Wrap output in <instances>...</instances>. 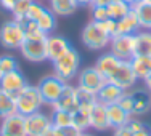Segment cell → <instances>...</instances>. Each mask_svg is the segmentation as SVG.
<instances>
[{"instance_id": "1", "label": "cell", "mask_w": 151, "mask_h": 136, "mask_svg": "<svg viewBox=\"0 0 151 136\" xmlns=\"http://www.w3.org/2000/svg\"><path fill=\"white\" fill-rule=\"evenodd\" d=\"M79 70H81V55L76 48H71L60 59L53 63V72L64 83H69L71 80H74Z\"/></svg>"}, {"instance_id": "2", "label": "cell", "mask_w": 151, "mask_h": 136, "mask_svg": "<svg viewBox=\"0 0 151 136\" xmlns=\"http://www.w3.org/2000/svg\"><path fill=\"white\" fill-rule=\"evenodd\" d=\"M26 40L24 27L19 21L10 19L0 26V45L6 50H19Z\"/></svg>"}, {"instance_id": "3", "label": "cell", "mask_w": 151, "mask_h": 136, "mask_svg": "<svg viewBox=\"0 0 151 136\" xmlns=\"http://www.w3.org/2000/svg\"><path fill=\"white\" fill-rule=\"evenodd\" d=\"M16 112L23 117H27L31 114L37 112L42 106H44V99L39 91L37 85H27L21 95L16 96Z\"/></svg>"}, {"instance_id": "4", "label": "cell", "mask_w": 151, "mask_h": 136, "mask_svg": "<svg viewBox=\"0 0 151 136\" xmlns=\"http://www.w3.org/2000/svg\"><path fill=\"white\" fill-rule=\"evenodd\" d=\"M81 40H82V43H84L85 48L93 50V51H100V50H105L106 46H109L111 37L95 23V21H90V23L85 24V27L82 29Z\"/></svg>"}, {"instance_id": "5", "label": "cell", "mask_w": 151, "mask_h": 136, "mask_svg": "<svg viewBox=\"0 0 151 136\" xmlns=\"http://www.w3.org/2000/svg\"><path fill=\"white\" fill-rule=\"evenodd\" d=\"M64 82L58 78L53 74V75H45L40 82L37 83V88L42 95V99H44V104L53 106L56 101L61 98L63 95V88H64Z\"/></svg>"}, {"instance_id": "6", "label": "cell", "mask_w": 151, "mask_h": 136, "mask_svg": "<svg viewBox=\"0 0 151 136\" xmlns=\"http://www.w3.org/2000/svg\"><path fill=\"white\" fill-rule=\"evenodd\" d=\"M109 51L122 61H130L135 56L134 35H114L109 42Z\"/></svg>"}, {"instance_id": "7", "label": "cell", "mask_w": 151, "mask_h": 136, "mask_svg": "<svg viewBox=\"0 0 151 136\" xmlns=\"http://www.w3.org/2000/svg\"><path fill=\"white\" fill-rule=\"evenodd\" d=\"M76 78H77V87L84 88V90H88L92 93H98L100 88L106 83L105 77L95 69V66L81 69Z\"/></svg>"}, {"instance_id": "8", "label": "cell", "mask_w": 151, "mask_h": 136, "mask_svg": "<svg viewBox=\"0 0 151 136\" xmlns=\"http://www.w3.org/2000/svg\"><path fill=\"white\" fill-rule=\"evenodd\" d=\"M27 85L29 83H27L24 74L21 72L19 69L12 70V72H8V74H3L2 78H0V88H2L3 91L10 93L12 96H15V98L18 95H21V91H23Z\"/></svg>"}, {"instance_id": "9", "label": "cell", "mask_w": 151, "mask_h": 136, "mask_svg": "<svg viewBox=\"0 0 151 136\" xmlns=\"http://www.w3.org/2000/svg\"><path fill=\"white\" fill-rule=\"evenodd\" d=\"M71 48H73V46H71V42L68 40L66 37H63V35H55V34L47 35V38H45L47 59L52 61V63H55L56 59H60L61 56L66 51H69Z\"/></svg>"}, {"instance_id": "10", "label": "cell", "mask_w": 151, "mask_h": 136, "mask_svg": "<svg viewBox=\"0 0 151 136\" xmlns=\"http://www.w3.org/2000/svg\"><path fill=\"white\" fill-rule=\"evenodd\" d=\"M108 82L117 85V87L122 88L124 91H129V90H132V88H135L138 78H137L134 69H132V66H130V61H122V64H121L119 69H117V72Z\"/></svg>"}, {"instance_id": "11", "label": "cell", "mask_w": 151, "mask_h": 136, "mask_svg": "<svg viewBox=\"0 0 151 136\" xmlns=\"http://www.w3.org/2000/svg\"><path fill=\"white\" fill-rule=\"evenodd\" d=\"M24 122H26V136H42L52 127L50 115L40 112V110L24 117Z\"/></svg>"}, {"instance_id": "12", "label": "cell", "mask_w": 151, "mask_h": 136, "mask_svg": "<svg viewBox=\"0 0 151 136\" xmlns=\"http://www.w3.org/2000/svg\"><path fill=\"white\" fill-rule=\"evenodd\" d=\"M121 64H122V59H119L111 51H108V53H103V55L98 56V59H96V63H95V69L98 70V72L105 77V80L108 82L117 72Z\"/></svg>"}, {"instance_id": "13", "label": "cell", "mask_w": 151, "mask_h": 136, "mask_svg": "<svg viewBox=\"0 0 151 136\" xmlns=\"http://www.w3.org/2000/svg\"><path fill=\"white\" fill-rule=\"evenodd\" d=\"M21 55L24 59L31 63H42L47 61V50H45V40H24L23 46L19 48Z\"/></svg>"}, {"instance_id": "14", "label": "cell", "mask_w": 151, "mask_h": 136, "mask_svg": "<svg viewBox=\"0 0 151 136\" xmlns=\"http://www.w3.org/2000/svg\"><path fill=\"white\" fill-rule=\"evenodd\" d=\"M0 135L6 136H26V122L18 112L5 117L0 122Z\"/></svg>"}, {"instance_id": "15", "label": "cell", "mask_w": 151, "mask_h": 136, "mask_svg": "<svg viewBox=\"0 0 151 136\" xmlns=\"http://www.w3.org/2000/svg\"><path fill=\"white\" fill-rule=\"evenodd\" d=\"M76 88L74 85L66 83L63 88V95L55 104L52 106V109H60V110H66V112H77L79 110V101H77V96H76Z\"/></svg>"}, {"instance_id": "16", "label": "cell", "mask_w": 151, "mask_h": 136, "mask_svg": "<svg viewBox=\"0 0 151 136\" xmlns=\"http://www.w3.org/2000/svg\"><path fill=\"white\" fill-rule=\"evenodd\" d=\"M134 114L132 117H143L151 110V93L146 88H132Z\"/></svg>"}, {"instance_id": "17", "label": "cell", "mask_w": 151, "mask_h": 136, "mask_svg": "<svg viewBox=\"0 0 151 136\" xmlns=\"http://www.w3.org/2000/svg\"><path fill=\"white\" fill-rule=\"evenodd\" d=\"M124 95V90L119 88L117 85L111 83V82H106L100 91L96 93V98H98V103L105 106H109V104H117V101L121 99V96Z\"/></svg>"}, {"instance_id": "18", "label": "cell", "mask_w": 151, "mask_h": 136, "mask_svg": "<svg viewBox=\"0 0 151 136\" xmlns=\"http://www.w3.org/2000/svg\"><path fill=\"white\" fill-rule=\"evenodd\" d=\"M90 127L96 131H106L111 128L109 120H108V112H106V106L101 103H96L95 107L90 112Z\"/></svg>"}, {"instance_id": "19", "label": "cell", "mask_w": 151, "mask_h": 136, "mask_svg": "<svg viewBox=\"0 0 151 136\" xmlns=\"http://www.w3.org/2000/svg\"><path fill=\"white\" fill-rule=\"evenodd\" d=\"M142 27H140L138 18H137L134 10H130L122 19L117 21V34L116 35H134Z\"/></svg>"}, {"instance_id": "20", "label": "cell", "mask_w": 151, "mask_h": 136, "mask_svg": "<svg viewBox=\"0 0 151 136\" xmlns=\"http://www.w3.org/2000/svg\"><path fill=\"white\" fill-rule=\"evenodd\" d=\"M135 37V56H151V31L140 29Z\"/></svg>"}, {"instance_id": "21", "label": "cell", "mask_w": 151, "mask_h": 136, "mask_svg": "<svg viewBox=\"0 0 151 136\" xmlns=\"http://www.w3.org/2000/svg\"><path fill=\"white\" fill-rule=\"evenodd\" d=\"M106 112H108V120H109L111 128H117L122 125H127V122L130 120L132 115H129L119 104H109L106 106Z\"/></svg>"}, {"instance_id": "22", "label": "cell", "mask_w": 151, "mask_h": 136, "mask_svg": "<svg viewBox=\"0 0 151 136\" xmlns=\"http://www.w3.org/2000/svg\"><path fill=\"white\" fill-rule=\"evenodd\" d=\"M130 66L138 80H146L151 75V56H134Z\"/></svg>"}, {"instance_id": "23", "label": "cell", "mask_w": 151, "mask_h": 136, "mask_svg": "<svg viewBox=\"0 0 151 136\" xmlns=\"http://www.w3.org/2000/svg\"><path fill=\"white\" fill-rule=\"evenodd\" d=\"M76 87H77V85H76ZM76 96H77V101H79V110H82V112H85V114H90L92 109L95 107V104L98 103L96 93L84 90V88H81V87L76 88Z\"/></svg>"}, {"instance_id": "24", "label": "cell", "mask_w": 151, "mask_h": 136, "mask_svg": "<svg viewBox=\"0 0 151 136\" xmlns=\"http://www.w3.org/2000/svg\"><path fill=\"white\" fill-rule=\"evenodd\" d=\"M50 3V11L55 16H71L77 10V3L76 0H48Z\"/></svg>"}, {"instance_id": "25", "label": "cell", "mask_w": 151, "mask_h": 136, "mask_svg": "<svg viewBox=\"0 0 151 136\" xmlns=\"http://www.w3.org/2000/svg\"><path fill=\"white\" fill-rule=\"evenodd\" d=\"M132 10L135 11V15L140 21V27L151 31V2L150 0L142 2V3H134Z\"/></svg>"}, {"instance_id": "26", "label": "cell", "mask_w": 151, "mask_h": 136, "mask_svg": "<svg viewBox=\"0 0 151 136\" xmlns=\"http://www.w3.org/2000/svg\"><path fill=\"white\" fill-rule=\"evenodd\" d=\"M132 10V5L122 2V0H113L109 5L106 6V11H108V18L114 21H119L122 19L129 11Z\"/></svg>"}, {"instance_id": "27", "label": "cell", "mask_w": 151, "mask_h": 136, "mask_svg": "<svg viewBox=\"0 0 151 136\" xmlns=\"http://www.w3.org/2000/svg\"><path fill=\"white\" fill-rule=\"evenodd\" d=\"M16 112V99L15 96H12L10 93L3 91L0 88V119L12 115Z\"/></svg>"}, {"instance_id": "28", "label": "cell", "mask_w": 151, "mask_h": 136, "mask_svg": "<svg viewBox=\"0 0 151 136\" xmlns=\"http://www.w3.org/2000/svg\"><path fill=\"white\" fill-rule=\"evenodd\" d=\"M52 125L53 127H58V128H66L71 127L74 122V117L71 112H66V110H60V109H52Z\"/></svg>"}, {"instance_id": "29", "label": "cell", "mask_w": 151, "mask_h": 136, "mask_svg": "<svg viewBox=\"0 0 151 136\" xmlns=\"http://www.w3.org/2000/svg\"><path fill=\"white\" fill-rule=\"evenodd\" d=\"M21 24L24 27V34H26L27 40H45L47 38V34L37 26L35 21L24 19V21H21Z\"/></svg>"}, {"instance_id": "30", "label": "cell", "mask_w": 151, "mask_h": 136, "mask_svg": "<svg viewBox=\"0 0 151 136\" xmlns=\"http://www.w3.org/2000/svg\"><path fill=\"white\" fill-rule=\"evenodd\" d=\"M35 23H37V26L40 27V29L44 31L47 35H50L53 31L56 29V16L50 11V8H47V11L40 18H39Z\"/></svg>"}, {"instance_id": "31", "label": "cell", "mask_w": 151, "mask_h": 136, "mask_svg": "<svg viewBox=\"0 0 151 136\" xmlns=\"http://www.w3.org/2000/svg\"><path fill=\"white\" fill-rule=\"evenodd\" d=\"M32 2H34V0H19V2L13 6L12 11H10V13H12V16H13V19L19 21V23L26 19L27 11H29V6H31Z\"/></svg>"}, {"instance_id": "32", "label": "cell", "mask_w": 151, "mask_h": 136, "mask_svg": "<svg viewBox=\"0 0 151 136\" xmlns=\"http://www.w3.org/2000/svg\"><path fill=\"white\" fill-rule=\"evenodd\" d=\"M73 117H74L73 125L76 128H79L81 131H87L88 128H92L90 127V114H85V112H82V110H77V112L73 114Z\"/></svg>"}, {"instance_id": "33", "label": "cell", "mask_w": 151, "mask_h": 136, "mask_svg": "<svg viewBox=\"0 0 151 136\" xmlns=\"http://www.w3.org/2000/svg\"><path fill=\"white\" fill-rule=\"evenodd\" d=\"M18 59L12 55H3L0 56V70L2 74H8L12 70H16L18 69Z\"/></svg>"}, {"instance_id": "34", "label": "cell", "mask_w": 151, "mask_h": 136, "mask_svg": "<svg viewBox=\"0 0 151 136\" xmlns=\"http://www.w3.org/2000/svg\"><path fill=\"white\" fill-rule=\"evenodd\" d=\"M45 11H47V6L44 5V3H40L39 0H34V2L31 3V6H29V11H27L26 19H29V21H37Z\"/></svg>"}, {"instance_id": "35", "label": "cell", "mask_w": 151, "mask_h": 136, "mask_svg": "<svg viewBox=\"0 0 151 136\" xmlns=\"http://www.w3.org/2000/svg\"><path fill=\"white\" fill-rule=\"evenodd\" d=\"M117 104H119L129 115H132V114H134V95H132V90L124 91V95L121 96Z\"/></svg>"}, {"instance_id": "36", "label": "cell", "mask_w": 151, "mask_h": 136, "mask_svg": "<svg viewBox=\"0 0 151 136\" xmlns=\"http://www.w3.org/2000/svg\"><path fill=\"white\" fill-rule=\"evenodd\" d=\"M100 27H101L103 31L106 32L109 37H114V35L117 34V21H114V19H105V21H101V23H96Z\"/></svg>"}, {"instance_id": "37", "label": "cell", "mask_w": 151, "mask_h": 136, "mask_svg": "<svg viewBox=\"0 0 151 136\" xmlns=\"http://www.w3.org/2000/svg\"><path fill=\"white\" fill-rule=\"evenodd\" d=\"M90 8H92V21H95V23H101V21L108 19L106 6H90Z\"/></svg>"}, {"instance_id": "38", "label": "cell", "mask_w": 151, "mask_h": 136, "mask_svg": "<svg viewBox=\"0 0 151 136\" xmlns=\"http://www.w3.org/2000/svg\"><path fill=\"white\" fill-rule=\"evenodd\" d=\"M127 125H129V128H130L134 133H137V131H140V130H143V128H146V125L143 123L142 120H140V117H130V120L127 122Z\"/></svg>"}, {"instance_id": "39", "label": "cell", "mask_w": 151, "mask_h": 136, "mask_svg": "<svg viewBox=\"0 0 151 136\" xmlns=\"http://www.w3.org/2000/svg\"><path fill=\"white\" fill-rule=\"evenodd\" d=\"M113 136H134L135 133L129 128V125H122V127L113 128Z\"/></svg>"}, {"instance_id": "40", "label": "cell", "mask_w": 151, "mask_h": 136, "mask_svg": "<svg viewBox=\"0 0 151 136\" xmlns=\"http://www.w3.org/2000/svg\"><path fill=\"white\" fill-rule=\"evenodd\" d=\"M63 130L64 136H81L84 131H81L79 128H76L74 125H71V127H66V128H61Z\"/></svg>"}, {"instance_id": "41", "label": "cell", "mask_w": 151, "mask_h": 136, "mask_svg": "<svg viewBox=\"0 0 151 136\" xmlns=\"http://www.w3.org/2000/svg\"><path fill=\"white\" fill-rule=\"evenodd\" d=\"M42 136H64V133H63V130H61V128L53 127V125H52V127H50Z\"/></svg>"}, {"instance_id": "42", "label": "cell", "mask_w": 151, "mask_h": 136, "mask_svg": "<svg viewBox=\"0 0 151 136\" xmlns=\"http://www.w3.org/2000/svg\"><path fill=\"white\" fill-rule=\"evenodd\" d=\"M18 2H19V0H0V6H2L3 10H6V11H12L13 6H15Z\"/></svg>"}, {"instance_id": "43", "label": "cell", "mask_w": 151, "mask_h": 136, "mask_svg": "<svg viewBox=\"0 0 151 136\" xmlns=\"http://www.w3.org/2000/svg\"><path fill=\"white\" fill-rule=\"evenodd\" d=\"M113 0H93L90 6H108Z\"/></svg>"}, {"instance_id": "44", "label": "cell", "mask_w": 151, "mask_h": 136, "mask_svg": "<svg viewBox=\"0 0 151 136\" xmlns=\"http://www.w3.org/2000/svg\"><path fill=\"white\" fill-rule=\"evenodd\" d=\"M134 136H151V130L148 127L146 128H143V130H140V131H137V133Z\"/></svg>"}, {"instance_id": "45", "label": "cell", "mask_w": 151, "mask_h": 136, "mask_svg": "<svg viewBox=\"0 0 151 136\" xmlns=\"http://www.w3.org/2000/svg\"><path fill=\"white\" fill-rule=\"evenodd\" d=\"M92 2L93 0H76V3L79 6H88V5H92Z\"/></svg>"}, {"instance_id": "46", "label": "cell", "mask_w": 151, "mask_h": 136, "mask_svg": "<svg viewBox=\"0 0 151 136\" xmlns=\"http://www.w3.org/2000/svg\"><path fill=\"white\" fill-rule=\"evenodd\" d=\"M143 82H145V87H146V90H148V91L151 93V75H150L148 78H146V80H143Z\"/></svg>"}, {"instance_id": "47", "label": "cell", "mask_w": 151, "mask_h": 136, "mask_svg": "<svg viewBox=\"0 0 151 136\" xmlns=\"http://www.w3.org/2000/svg\"><path fill=\"white\" fill-rule=\"evenodd\" d=\"M122 2H125V3H129V5H134V0H122Z\"/></svg>"}, {"instance_id": "48", "label": "cell", "mask_w": 151, "mask_h": 136, "mask_svg": "<svg viewBox=\"0 0 151 136\" xmlns=\"http://www.w3.org/2000/svg\"><path fill=\"white\" fill-rule=\"evenodd\" d=\"M81 136H95V135H92V133H87V131H84V133H82Z\"/></svg>"}, {"instance_id": "49", "label": "cell", "mask_w": 151, "mask_h": 136, "mask_svg": "<svg viewBox=\"0 0 151 136\" xmlns=\"http://www.w3.org/2000/svg\"><path fill=\"white\" fill-rule=\"evenodd\" d=\"M142 2H146V0H134V3H142Z\"/></svg>"}, {"instance_id": "50", "label": "cell", "mask_w": 151, "mask_h": 136, "mask_svg": "<svg viewBox=\"0 0 151 136\" xmlns=\"http://www.w3.org/2000/svg\"><path fill=\"white\" fill-rule=\"evenodd\" d=\"M2 75H3V74H2V70H0V78H2Z\"/></svg>"}, {"instance_id": "51", "label": "cell", "mask_w": 151, "mask_h": 136, "mask_svg": "<svg viewBox=\"0 0 151 136\" xmlns=\"http://www.w3.org/2000/svg\"><path fill=\"white\" fill-rule=\"evenodd\" d=\"M0 136H6V135H0Z\"/></svg>"}, {"instance_id": "52", "label": "cell", "mask_w": 151, "mask_h": 136, "mask_svg": "<svg viewBox=\"0 0 151 136\" xmlns=\"http://www.w3.org/2000/svg\"><path fill=\"white\" fill-rule=\"evenodd\" d=\"M39 2H42V0H39Z\"/></svg>"}, {"instance_id": "53", "label": "cell", "mask_w": 151, "mask_h": 136, "mask_svg": "<svg viewBox=\"0 0 151 136\" xmlns=\"http://www.w3.org/2000/svg\"><path fill=\"white\" fill-rule=\"evenodd\" d=\"M150 2H151V0H150Z\"/></svg>"}]
</instances>
